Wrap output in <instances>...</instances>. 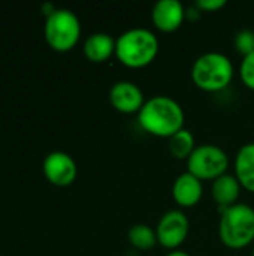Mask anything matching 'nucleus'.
Returning a JSON list of instances; mask_svg holds the SVG:
<instances>
[{"label": "nucleus", "mask_w": 254, "mask_h": 256, "mask_svg": "<svg viewBox=\"0 0 254 256\" xmlns=\"http://www.w3.org/2000/svg\"><path fill=\"white\" fill-rule=\"evenodd\" d=\"M43 171L49 182L58 186L70 184L76 177V165L73 159L61 152L51 153L43 162Z\"/></svg>", "instance_id": "9d476101"}, {"label": "nucleus", "mask_w": 254, "mask_h": 256, "mask_svg": "<svg viewBox=\"0 0 254 256\" xmlns=\"http://www.w3.org/2000/svg\"><path fill=\"white\" fill-rule=\"evenodd\" d=\"M235 48L244 57L254 51V32L252 30H241L235 36Z\"/></svg>", "instance_id": "f3484780"}, {"label": "nucleus", "mask_w": 254, "mask_h": 256, "mask_svg": "<svg viewBox=\"0 0 254 256\" xmlns=\"http://www.w3.org/2000/svg\"><path fill=\"white\" fill-rule=\"evenodd\" d=\"M253 256H254V248H253Z\"/></svg>", "instance_id": "4be33fe9"}, {"label": "nucleus", "mask_w": 254, "mask_h": 256, "mask_svg": "<svg viewBox=\"0 0 254 256\" xmlns=\"http://www.w3.org/2000/svg\"><path fill=\"white\" fill-rule=\"evenodd\" d=\"M229 158L223 148L214 144L198 146L187 159L189 172L199 180H216L226 174Z\"/></svg>", "instance_id": "39448f33"}, {"label": "nucleus", "mask_w": 254, "mask_h": 256, "mask_svg": "<svg viewBox=\"0 0 254 256\" xmlns=\"http://www.w3.org/2000/svg\"><path fill=\"white\" fill-rule=\"evenodd\" d=\"M189 226V219L181 210H169L160 218L157 224V242L166 249L177 250V248L186 242Z\"/></svg>", "instance_id": "0eeeda50"}, {"label": "nucleus", "mask_w": 254, "mask_h": 256, "mask_svg": "<svg viewBox=\"0 0 254 256\" xmlns=\"http://www.w3.org/2000/svg\"><path fill=\"white\" fill-rule=\"evenodd\" d=\"M240 75H241L243 82L249 88L254 90V51L243 58L241 66H240Z\"/></svg>", "instance_id": "a211bd4d"}, {"label": "nucleus", "mask_w": 254, "mask_h": 256, "mask_svg": "<svg viewBox=\"0 0 254 256\" xmlns=\"http://www.w3.org/2000/svg\"><path fill=\"white\" fill-rule=\"evenodd\" d=\"M201 15H202V10H201L196 4H195V6H190V8H187V9H186V18H189V20L196 21Z\"/></svg>", "instance_id": "aec40b11"}, {"label": "nucleus", "mask_w": 254, "mask_h": 256, "mask_svg": "<svg viewBox=\"0 0 254 256\" xmlns=\"http://www.w3.org/2000/svg\"><path fill=\"white\" fill-rule=\"evenodd\" d=\"M235 177L244 189L254 192V142L244 144L237 153Z\"/></svg>", "instance_id": "4468645a"}, {"label": "nucleus", "mask_w": 254, "mask_h": 256, "mask_svg": "<svg viewBox=\"0 0 254 256\" xmlns=\"http://www.w3.org/2000/svg\"><path fill=\"white\" fill-rule=\"evenodd\" d=\"M151 20L159 30L174 32L186 20V8L180 0H159L153 6Z\"/></svg>", "instance_id": "1a4fd4ad"}, {"label": "nucleus", "mask_w": 254, "mask_h": 256, "mask_svg": "<svg viewBox=\"0 0 254 256\" xmlns=\"http://www.w3.org/2000/svg\"><path fill=\"white\" fill-rule=\"evenodd\" d=\"M202 12L207 10V12H213V10H219L222 9L223 6H226V0H198L195 3Z\"/></svg>", "instance_id": "6ab92c4d"}, {"label": "nucleus", "mask_w": 254, "mask_h": 256, "mask_svg": "<svg viewBox=\"0 0 254 256\" xmlns=\"http://www.w3.org/2000/svg\"><path fill=\"white\" fill-rule=\"evenodd\" d=\"M109 102L117 111L123 114H132L141 111L145 99L142 90L135 82L117 81L109 90Z\"/></svg>", "instance_id": "6e6552de"}, {"label": "nucleus", "mask_w": 254, "mask_h": 256, "mask_svg": "<svg viewBox=\"0 0 254 256\" xmlns=\"http://www.w3.org/2000/svg\"><path fill=\"white\" fill-rule=\"evenodd\" d=\"M232 78L234 64L223 52L208 51L199 56L192 66L193 82L205 92H220L231 84Z\"/></svg>", "instance_id": "20e7f679"}, {"label": "nucleus", "mask_w": 254, "mask_h": 256, "mask_svg": "<svg viewBox=\"0 0 254 256\" xmlns=\"http://www.w3.org/2000/svg\"><path fill=\"white\" fill-rule=\"evenodd\" d=\"M115 42L117 39L108 33H93L84 44V52L88 60L100 63L115 54Z\"/></svg>", "instance_id": "ddd939ff"}, {"label": "nucleus", "mask_w": 254, "mask_h": 256, "mask_svg": "<svg viewBox=\"0 0 254 256\" xmlns=\"http://www.w3.org/2000/svg\"><path fill=\"white\" fill-rule=\"evenodd\" d=\"M159 52L157 36L145 27H133L123 32L115 42L117 58L129 68L150 64Z\"/></svg>", "instance_id": "f03ea898"}, {"label": "nucleus", "mask_w": 254, "mask_h": 256, "mask_svg": "<svg viewBox=\"0 0 254 256\" xmlns=\"http://www.w3.org/2000/svg\"><path fill=\"white\" fill-rule=\"evenodd\" d=\"M138 120L148 134L171 138L184 128V111L175 99L160 94L145 100Z\"/></svg>", "instance_id": "f257e3e1"}, {"label": "nucleus", "mask_w": 254, "mask_h": 256, "mask_svg": "<svg viewBox=\"0 0 254 256\" xmlns=\"http://www.w3.org/2000/svg\"><path fill=\"white\" fill-rule=\"evenodd\" d=\"M219 236L229 249H243L254 240V210L237 202L222 212Z\"/></svg>", "instance_id": "7ed1b4c3"}, {"label": "nucleus", "mask_w": 254, "mask_h": 256, "mask_svg": "<svg viewBox=\"0 0 254 256\" xmlns=\"http://www.w3.org/2000/svg\"><path fill=\"white\" fill-rule=\"evenodd\" d=\"M168 148L175 159H189L193 150L196 148L193 134L189 129L183 128L181 130H178L169 138Z\"/></svg>", "instance_id": "2eb2a0df"}, {"label": "nucleus", "mask_w": 254, "mask_h": 256, "mask_svg": "<svg viewBox=\"0 0 254 256\" xmlns=\"http://www.w3.org/2000/svg\"><path fill=\"white\" fill-rule=\"evenodd\" d=\"M241 184L238 178L232 174H223L219 178L213 182L211 188V195L214 201L220 206V210L223 212L225 208L237 204L241 192Z\"/></svg>", "instance_id": "f8f14e48"}, {"label": "nucleus", "mask_w": 254, "mask_h": 256, "mask_svg": "<svg viewBox=\"0 0 254 256\" xmlns=\"http://www.w3.org/2000/svg\"><path fill=\"white\" fill-rule=\"evenodd\" d=\"M166 256H190V255H189L187 252H184V250H178V249H177V250L169 252Z\"/></svg>", "instance_id": "412c9836"}, {"label": "nucleus", "mask_w": 254, "mask_h": 256, "mask_svg": "<svg viewBox=\"0 0 254 256\" xmlns=\"http://www.w3.org/2000/svg\"><path fill=\"white\" fill-rule=\"evenodd\" d=\"M81 26L76 15L67 9H55L46 20L45 36L48 44L57 51L70 50L79 38Z\"/></svg>", "instance_id": "423d86ee"}, {"label": "nucleus", "mask_w": 254, "mask_h": 256, "mask_svg": "<svg viewBox=\"0 0 254 256\" xmlns=\"http://www.w3.org/2000/svg\"><path fill=\"white\" fill-rule=\"evenodd\" d=\"M202 180H199L189 171L178 176L172 186V196L175 202L181 207L196 206L202 198Z\"/></svg>", "instance_id": "9b49d317"}, {"label": "nucleus", "mask_w": 254, "mask_h": 256, "mask_svg": "<svg viewBox=\"0 0 254 256\" xmlns=\"http://www.w3.org/2000/svg\"><path fill=\"white\" fill-rule=\"evenodd\" d=\"M127 238H129L130 244L139 250H148V249L154 248L157 243L156 231L145 224L133 225L127 232Z\"/></svg>", "instance_id": "dca6fc26"}]
</instances>
